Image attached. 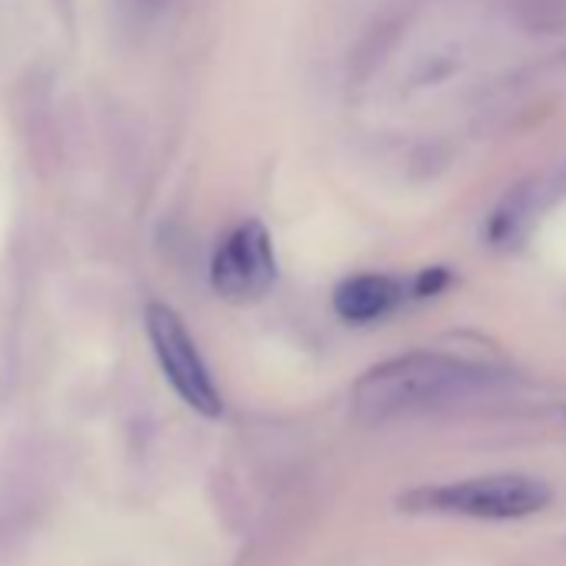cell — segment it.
I'll use <instances>...</instances> for the list:
<instances>
[{
    "mask_svg": "<svg viewBox=\"0 0 566 566\" xmlns=\"http://www.w3.org/2000/svg\"><path fill=\"white\" fill-rule=\"evenodd\" d=\"M539 190H543V200H546V197H559V193H566V160L559 164V170H556V177H553L549 184H539Z\"/></svg>",
    "mask_w": 566,
    "mask_h": 566,
    "instance_id": "obj_10",
    "label": "cell"
},
{
    "mask_svg": "<svg viewBox=\"0 0 566 566\" xmlns=\"http://www.w3.org/2000/svg\"><path fill=\"white\" fill-rule=\"evenodd\" d=\"M120 8H124L134 21H150V18H157V14L167 8V0H120Z\"/></svg>",
    "mask_w": 566,
    "mask_h": 566,
    "instance_id": "obj_8",
    "label": "cell"
},
{
    "mask_svg": "<svg viewBox=\"0 0 566 566\" xmlns=\"http://www.w3.org/2000/svg\"><path fill=\"white\" fill-rule=\"evenodd\" d=\"M539 200H543L539 184H523V187H516V190L500 203V210L493 213V220H490V240H493L496 247H510V243L523 233V227H526V220L533 217V210L539 207Z\"/></svg>",
    "mask_w": 566,
    "mask_h": 566,
    "instance_id": "obj_6",
    "label": "cell"
},
{
    "mask_svg": "<svg viewBox=\"0 0 566 566\" xmlns=\"http://www.w3.org/2000/svg\"><path fill=\"white\" fill-rule=\"evenodd\" d=\"M144 324H147V340L154 347V357H157L167 384L174 387V394L200 417H210V420L220 417L223 413L220 390H217L193 337L187 334L184 321L177 317V311H170L167 304H150L144 311Z\"/></svg>",
    "mask_w": 566,
    "mask_h": 566,
    "instance_id": "obj_3",
    "label": "cell"
},
{
    "mask_svg": "<svg viewBox=\"0 0 566 566\" xmlns=\"http://www.w3.org/2000/svg\"><path fill=\"white\" fill-rule=\"evenodd\" d=\"M549 486L523 473H490L460 483L407 493L403 506L417 513H453L473 520H523L549 503Z\"/></svg>",
    "mask_w": 566,
    "mask_h": 566,
    "instance_id": "obj_2",
    "label": "cell"
},
{
    "mask_svg": "<svg viewBox=\"0 0 566 566\" xmlns=\"http://www.w3.org/2000/svg\"><path fill=\"white\" fill-rule=\"evenodd\" d=\"M276 276L273 243L260 220H243L230 237L220 243L210 263L213 291L230 304H253L260 301Z\"/></svg>",
    "mask_w": 566,
    "mask_h": 566,
    "instance_id": "obj_4",
    "label": "cell"
},
{
    "mask_svg": "<svg viewBox=\"0 0 566 566\" xmlns=\"http://www.w3.org/2000/svg\"><path fill=\"white\" fill-rule=\"evenodd\" d=\"M443 280H447L443 266H433V270H427V273L420 276V283H417V294H420V297H427V294H437V291L443 287Z\"/></svg>",
    "mask_w": 566,
    "mask_h": 566,
    "instance_id": "obj_9",
    "label": "cell"
},
{
    "mask_svg": "<svg viewBox=\"0 0 566 566\" xmlns=\"http://www.w3.org/2000/svg\"><path fill=\"white\" fill-rule=\"evenodd\" d=\"M510 18L539 38H566V0H510Z\"/></svg>",
    "mask_w": 566,
    "mask_h": 566,
    "instance_id": "obj_7",
    "label": "cell"
},
{
    "mask_svg": "<svg viewBox=\"0 0 566 566\" xmlns=\"http://www.w3.org/2000/svg\"><path fill=\"white\" fill-rule=\"evenodd\" d=\"M486 384H493L486 367L447 354H407L364 374L354 387V410L360 420L384 423L394 417L437 410L483 390Z\"/></svg>",
    "mask_w": 566,
    "mask_h": 566,
    "instance_id": "obj_1",
    "label": "cell"
},
{
    "mask_svg": "<svg viewBox=\"0 0 566 566\" xmlns=\"http://www.w3.org/2000/svg\"><path fill=\"white\" fill-rule=\"evenodd\" d=\"M403 301V287L387 273H360L344 280L334 294V311L347 324H374Z\"/></svg>",
    "mask_w": 566,
    "mask_h": 566,
    "instance_id": "obj_5",
    "label": "cell"
}]
</instances>
